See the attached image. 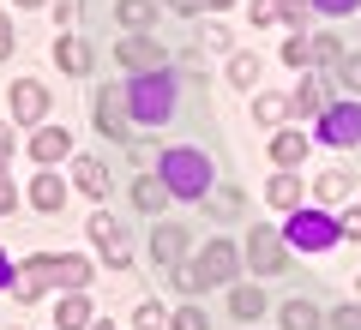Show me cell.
Masks as SVG:
<instances>
[{
	"label": "cell",
	"instance_id": "obj_1",
	"mask_svg": "<svg viewBox=\"0 0 361 330\" xmlns=\"http://www.w3.org/2000/svg\"><path fill=\"white\" fill-rule=\"evenodd\" d=\"M175 78L169 72H133V84H127V108H133V120H145V127H163L169 115H175Z\"/></svg>",
	"mask_w": 361,
	"mask_h": 330
},
{
	"label": "cell",
	"instance_id": "obj_2",
	"mask_svg": "<svg viewBox=\"0 0 361 330\" xmlns=\"http://www.w3.org/2000/svg\"><path fill=\"white\" fill-rule=\"evenodd\" d=\"M163 180H169V192L175 198H199L205 204V186H211V168H205V156L199 151H163Z\"/></svg>",
	"mask_w": 361,
	"mask_h": 330
},
{
	"label": "cell",
	"instance_id": "obj_3",
	"mask_svg": "<svg viewBox=\"0 0 361 330\" xmlns=\"http://www.w3.org/2000/svg\"><path fill=\"white\" fill-rule=\"evenodd\" d=\"M90 120H97V132L103 139H115V144H127L133 151V108H127V90H97L90 96Z\"/></svg>",
	"mask_w": 361,
	"mask_h": 330
},
{
	"label": "cell",
	"instance_id": "obj_4",
	"mask_svg": "<svg viewBox=\"0 0 361 330\" xmlns=\"http://www.w3.org/2000/svg\"><path fill=\"white\" fill-rule=\"evenodd\" d=\"M235 265H241V246L211 241L205 253H199V265H193V270H180V288H217V282H229V277H235Z\"/></svg>",
	"mask_w": 361,
	"mask_h": 330
},
{
	"label": "cell",
	"instance_id": "obj_5",
	"mask_svg": "<svg viewBox=\"0 0 361 330\" xmlns=\"http://www.w3.org/2000/svg\"><path fill=\"white\" fill-rule=\"evenodd\" d=\"M337 234H343V229H337L331 216H319V210H295V222H289V246H307V253L331 246Z\"/></svg>",
	"mask_w": 361,
	"mask_h": 330
},
{
	"label": "cell",
	"instance_id": "obj_6",
	"mask_svg": "<svg viewBox=\"0 0 361 330\" xmlns=\"http://www.w3.org/2000/svg\"><path fill=\"white\" fill-rule=\"evenodd\" d=\"M115 61L127 66V72H163V61H169V54L157 49V42L145 37V30H133V37L121 42V49H115Z\"/></svg>",
	"mask_w": 361,
	"mask_h": 330
},
{
	"label": "cell",
	"instance_id": "obj_7",
	"mask_svg": "<svg viewBox=\"0 0 361 330\" xmlns=\"http://www.w3.org/2000/svg\"><path fill=\"white\" fill-rule=\"evenodd\" d=\"M319 132H325V144H361V102H337V108H325Z\"/></svg>",
	"mask_w": 361,
	"mask_h": 330
},
{
	"label": "cell",
	"instance_id": "obj_8",
	"mask_svg": "<svg viewBox=\"0 0 361 330\" xmlns=\"http://www.w3.org/2000/svg\"><path fill=\"white\" fill-rule=\"evenodd\" d=\"M187 246H193V241H187V229H180V222H157V234H151L157 265H169V270H175L180 258H187Z\"/></svg>",
	"mask_w": 361,
	"mask_h": 330
},
{
	"label": "cell",
	"instance_id": "obj_9",
	"mask_svg": "<svg viewBox=\"0 0 361 330\" xmlns=\"http://www.w3.org/2000/svg\"><path fill=\"white\" fill-rule=\"evenodd\" d=\"M6 102H13V120H42V115H49V90H42L37 78H18Z\"/></svg>",
	"mask_w": 361,
	"mask_h": 330
},
{
	"label": "cell",
	"instance_id": "obj_10",
	"mask_svg": "<svg viewBox=\"0 0 361 330\" xmlns=\"http://www.w3.org/2000/svg\"><path fill=\"white\" fill-rule=\"evenodd\" d=\"M247 258H253V270H283V265H289V253H283V234L253 229V241H247Z\"/></svg>",
	"mask_w": 361,
	"mask_h": 330
},
{
	"label": "cell",
	"instance_id": "obj_11",
	"mask_svg": "<svg viewBox=\"0 0 361 330\" xmlns=\"http://www.w3.org/2000/svg\"><path fill=\"white\" fill-rule=\"evenodd\" d=\"M121 234H127V229H121V222H115V216H109V210H97V216H90V241H97V246H103V253H109V265H127V246H121Z\"/></svg>",
	"mask_w": 361,
	"mask_h": 330
},
{
	"label": "cell",
	"instance_id": "obj_12",
	"mask_svg": "<svg viewBox=\"0 0 361 330\" xmlns=\"http://www.w3.org/2000/svg\"><path fill=\"white\" fill-rule=\"evenodd\" d=\"M66 151H73V139H66V132H54V127H42L37 139H30V156H37L42 168H49V163H61Z\"/></svg>",
	"mask_w": 361,
	"mask_h": 330
},
{
	"label": "cell",
	"instance_id": "obj_13",
	"mask_svg": "<svg viewBox=\"0 0 361 330\" xmlns=\"http://www.w3.org/2000/svg\"><path fill=\"white\" fill-rule=\"evenodd\" d=\"M54 282V270H49V258H30L25 270H18V300H37L42 288Z\"/></svg>",
	"mask_w": 361,
	"mask_h": 330
},
{
	"label": "cell",
	"instance_id": "obj_14",
	"mask_svg": "<svg viewBox=\"0 0 361 330\" xmlns=\"http://www.w3.org/2000/svg\"><path fill=\"white\" fill-rule=\"evenodd\" d=\"M169 198H175V192H169V180H151V174H145L139 186H133V204H139V210H151V216L163 210Z\"/></svg>",
	"mask_w": 361,
	"mask_h": 330
},
{
	"label": "cell",
	"instance_id": "obj_15",
	"mask_svg": "<svg viewBox=\"0 0 361 330\" xmlns=\"http://www.w3.org/2000/svg\"><path fill=\"white\" fill-rule=\"evenodd\" d=\"M54 324H61V330H85V324H90V300L73 288V294L61 300V312H54Z\"/></svg>",
	"mask_w": 361,
	"mask_h": 330
},
{
	"label": "cell",
	"instance_id": "obj_16",
	"mask_svg": "<svg viewBox=\"0 0 361 330\" xmlns=\"http://www.w3.org/2000/svg\"><path fill=\"white\" fill-rule=\"evenodd\" d=\"M325 108V84L319 78H301V90L289 96V115H319Z\"/></svg>",
	"mask_w": 361,
	"mask_h": 330
},
{
	"label": "cell",
	"instance_id": "obj_17",
	"mask_svg": "<svg viewBox=\"0 0 361 330\" xmlns=\"http://www.w3.org/2000/svg\"><path fill=\"white\" fill-rule=\"evenodd\" d=\"M265 198H271V204H283V210H301V180L283 168V174H277V180L265 186Z\"/></svg>",
	"mask_w": 361,
	"mask_h": 330
},
{
	"label": "cell",
	"instance_id": "obj_18",
	"mask_svg": "<svg viewBox=\"0 0 361 330\" xmlns=\"http://www.w3.org/2000/svg\"><path fill=\"white\" fill-rule=\"evenodd\" d=\"M54 61H61L66 72H90V49H85L78 37H61V42H54Z\"/></svg>",
	"mask_w": 361,
	"mask_h": 330
},
{
	"label": "cell",
	"instance_id": "obj_19",
	"mask_svg": "<svg viewBox=\"0 0 361 330\" xmlns=\"http://www.w3.org/2000/svg\"><path fill=\"white\" fill-rule=\"evenodd\" d=\"M313 192H319L325 204H343V198H355V180H349L343 168H331V174H319V186H313Z\"/></svg>",
	"mask_w": 361,
	"mask_h": 330
},
{
	"label": "cell",
	"instance_id": "obj_20",
	"mask_svg": "<svg viewBox=\"0 0 361 330\" xmlns=\"http://www.w3.org/2000/svg\"><path fill=\"white\" fill-rule=\"evenodd\" d=\"M30 204H37V210H61L66 204V186L54 174H37V186H30Z\"/></svg>",
	"mask_w": 361,
	"mask_h": 330
},
{
	"label": "cell",
	"instance_id": "obj_21",
	"mask_svg": "<svg viewBox=\"0 0 361 330\" xmlns=\"http://www.w3.org/2000/svg\"><path fill=\"white\" fill-rule=\"evenodd\" d=\"M325 318H319V306L313 300H289L283 306V330H319Z\"/></svg>",
	"mask_w": 361,
	"mask_h": 330
},
{
	"label": "cell",
	"instance_id": "obj_22",
	"mask_svg": "<svg viewBox=\"0 0 361 330\" xmlns=\"http://www.w3.org/2000/svg\"><path fill=\"white\" fill-rule=\"evenodd\" d=\"M271 156H277L283 168H295L301 156H307V139H301V132H277V139H271Z\"/></svg>",
	"mask_w": 361,
	"mask_h": 330
},
{
	"label": "cell",
	"instance_id": "obj_23",
	"mask_svg": "<svg viewBox=\"0 0 361 330\" xmlns=\"http://www.w3.org/2000/svg\"><path fill=\"white\" fill-rule=\"evenodd\" d=\"M73 174H78V186H85L90 198H109V168H103V163H90V156H85Z\"/></svg>",
	"mask_w": 361,
	"mask_h": 330
},
{
	"label": "cell",
	"instance_id": "obj_24",
	"mask_svg": "<svg viewBox=\"0 0 361 330\" xmlns=\"http://www.w3.org/2000/svg\"><path fill=\"white\" fill-rule=\"evenodd\" d=\"M49 270H54V282H66V288H85V282H90L85 258H49Z\"/></svg>",
	"mask_w": 361,
	"mask_h": 330
},
{
	"label": "cell",
	"instance_id": "obj_25",
	"mask_svg": "<svg viewBox=\"0 0 361 330\" xmlns=\"http://www.w3.org/2000/svg\"><path fill=\"white\" fill-rule=\"evenodd\" d=\"M115 13H121V25H127V30H145V25H151V13H157V0H115Z\"/></svg>",
	"mask_w": 361,
	"mask_h": 330
},
{
	"label": "cell",
	"instance_id": "obj_26",
	"mask_svg": "<svg viewBox=\"0 0 361 330\" xmlns=\"http://www.w3.org/2000/svg\"><path fill=\"white\" fill-rule=\"evenodd\" d=\"M253 115H259V120H265V127H277V120H283V115H289V96H277V90H265V96H259V102H253Z\"/></svg>",
	"mask_w": 361,
	"mask_h": 330
},
{
	"label": "cell",
	"instance_id": "obj_27",
	"mask_svg": "<svg viewBox=\"0 0 361 330\" xmlns=\"http://www.w3.org/2000/svg\"><path fill=\"white\" fill-rule=\"evenodd\" d=\"M211 216L235 222V216H241V192H235V186H217V192H211Z\"/></svg>",
	"mask_w": 361,
	"mask_h": 330
},
{
	"label": "cell",
	"instance_id": "obj_28",
	"mask_svg": "<svg viewBox=\"0 0 361 330\" xmlns=\"http://www.w3.org/2000/svg\"><path fill=\"white\" fill-rule=\"evenodd\" d=\"M259 312H265V294H259V288H241V294H235V318H259Z\"/></svg>",
	"mask_w": 361,
	"mask_h": 330
},
{
	"label": "cell",
	"instance_id": "obj_29",
	"mask_svg": "<svg viewBox=\"0 0 361 330\" xmlns=\"http://www.w3.org/2000/svg\"><path fill=\"white\" fill-rule=\"evenodd\" d=\"M229 78H235V84H253V78H259V61H253V54H235V61H229Z\"/></svg>",
	"mask_w": 361,
	"mask_h": 330
},
{
	"label": "cell",
	"instance_id": "obj_30",
	"mask_svg": "<svg viewBox=\"0 0 361 330\" xmlns=\"http://www.w3.org/2000/svg\"><path fill=\"white\" fill-rule=\"evenodd\" d=\"M307 49H313V66H319V61H343V42H337V37H313Z\"/></svg>",
	"mask_w": 361,
	"mask_h": 330
},
{
	"label": "cell",
	"instance_id": "obj_31",
	"mask_svg": "<svg viewBox=\"0 0 361 330\" xmlns=\"http://www.w3.org/2000/svg\"><path fill=\"white\" fill-rule=\"evenodd\" d=\"M169 324H175V318H169L157 300H151V306H139V330H169Z\"/></svg>",
	"mask_w": 361,
	"mask_h": 330
},
{
	"label": "cell",
	"instance_id": "obj_32",
	"mask_svg": "<svg viewBox=\"0 0 361 330\" xmlns=\"http://www.w3.org/2000/svg\"><path fill=\"white\" fill-rule=\"evenodd\" d=\"M337 78H343L349 90H361V54H343V61H337Z\"/></svg>",
	"mask_w": 361,
	"mask_h": 330
},
{
	"label": "cell",
	"instance_id": "obj_33",
	"mask_svg": "<svg viewBox=\"0 0 361 330\" xmlns=\"http://www.w3.org/2000/svg\"><path fill=\"white\" fill-rule=\"evenodd\" d=\"M283 18V0H253V25H277Z\"/></svg>",
	"mask_w": 361,
	"mask_h": 330
},
{
	"label": "cell",
	"instance_id": "obj_34",
	"mask_svg": "<svg viewBox=\"0 0 361 330\" xmlns=\"http://www.w3.org/2000/svg\"><path fill=\"white\" fill-rule=\"evenodd\" d=\"M307 13H313V0H283V25H307Z\"/></svg>",
	"mask_w": 361,
	"mask_h": 330
},
{
	"label": "cell",
	"instance_id": "obj_35",
	"mask_svg": "<svg viewBox=\"0 0 361 330\" xmlns=\"http://www.w3.org/2000/svg\"><path fill=\"white\" fill-rule=\"evenodd\" d=\"M337 229H343V234H349V241H361V204H349V210H343V216H337Z\"/></svg>",
	"mask_w": 361,
	"mask_h": 330
},
{
	"label": "cell",
	"instance_id": "obj_36",
	"mask_svg": "<svg viewBox=\"0 0 361 330\" xmlns=\"http://www.w3.org/2000/svg\"><path fill=\"white\" fill-rule=\"evenodd\" d=\"M169 330H205V312H199V306H187V312H175V324Z\"/></svg>",
	"mask_w": 361,
	"mask_h": 330
},
{
	"label": "cell",
	"instance_id": "obj_37",
	"mask_svg": "<svg viewBox=\"0 0 361 330\" xmlns=\"http://www.w3.org/2000/svg\"><path fill=\"white\" fill-rule=\"evenodd\" d=\"M283 61H289V66H313V49H307V42L295 37V42H289V49H283Z\"/></svg>",
	"mask_w": 361,
	"mask_h": 330
},
{
	"label": "cell",
	"instance_id": "obj_38",
	"mask_svg": "<svg viewBox=\"0 0 361 330\" xmlns=\"http://www.w3.org/2000/svg\"><path fill=\"white\" fill-rule=\"evenodd\" d=\"M331 330H361V306H343V312H331Z\"/></svg>",
	"mask_w": 361,
	"mask_h": 330
},
{
	"label": "cell",
	"instance_id": "obj_39",
	"mask_svg": "<svg viewBox=\"0 0 361 330\" xmlns=\"http://www.w3.org/2000/svg\"><path fill=\"white\" fill-rule=\"evenodd\" d=\"M205 49H229V30H223V25H205Z\"/></svg>",
	"mask_w": 361,
	"mask_h": 330
},
{
	"label": "cell",
	"instance_id": "obj_40",
	"mask_svg": "<svg viewBox=\"0 0 361 330\" xmlns=\"http://www.w3.org/2000/svg\"><path fill=\"white\" fill-rule=\"evenodd\" d=\"M73 13H78V0H54V18H61V30L73 25Z\"/></svg>",
	"mask_w": 361,
	"mask_h": 330
},
{
	"label": "cell",
	"instance_id": "obj_41",
	"mask_svg": "<svg viewBox=\"0 0 361 330\" xmlns=\"http://www.w3.org/2000/svg\"><path fill=\"white\" fill-rule=\"evenodd\" d=\"M13 156V120H0V163Z\"/></svg>",
	"mask_w": 361,
	"mask_h": 330
},
{
	"label": "cell",
	"instance_id": "obj_42",
	"mask_svg": "<svg viewBox=\"0 0 361 330\" xmlns=\"http://www.w3.org/2000/svg\"><path fill=\"white\" fill-rule=\"evenodd\" d=\"M319 13H349V6H361V0H313Z\"/></svg>",
	"mask_w": 361,
	"mask_h": 330
},
{
	"label": "cell",
	"instance_id": "obj_43",
	"mask_svg": "<svg viewBox=\"0 0 361 330\" xmlns=\"http://www.w3.org/2000/svg\"><path fill=\"white\" fill-rule=\"evenodd\" d=\"M6 54H13V25L0 18V61H6Z\"/></svg>",
	"mask_w": 361,
	"mask_h": 330
},
{
	"label": "cell",
	"instance_id": "obj_44",
	"mask_svg": "<svg viewBox=\"0 0 361 330\" xmlns=\"http://www.w3.org/2000/svg\"><path fill=\"white\" fill-rule=\"evenodd\" d=\"M0 288H13V265H6V253H0Z\"/></svg>",
	"mask_w": 361,
	"mask_h": 330
},
{
	"label": "cell",
	"instance_id": "obj_45",
	"mask_svg": "<svg viewBox=\"0 0 361 330\" xmlns=\"http://www.w3.org/2000/svg\"><path fill=\"white\" fill-rule=\"evenodd\" d=\"M6 204H13V186H6V180H0V210H6Z\"/></svg>",
	"mask_w": 361,
	"mask_h": 330
},
{
	"label": "cell",
	"instance_id": "obj_46",
	"mask_svg": "<svg viewBox=\"0 0 361 330\" xmlns=\"http://www.w3.org/2000/svg\"><path fill=\"white\" fill-rule=\"evenodd\" d=\"M175 6H180V13H199V0H175Z\"/></svg>",
	"mask_w": 361,
	"mask_h": 330
},
{
	"label": "cell",
	"instance_id": "obj_47",
	"mask_svg": "<svg viewBox=\"0 0 361 330\" xmlns=\"http://www.w3.org/2000/svg\"><path fill=\"white\" fill-rule=\"evenodd\" d=\"M199 6H229V0H199Z\"/></svg>",
	"mask_w": 361,
	"mask_h": 330
},
{
	"label": "cell",
	"instance_id": "obj_48",
	"mask_svg": "<svg viewBox=\"0 0 361 330\" xmlns=\"http://www.w3.org/2000/svg\"><path fill=\"white\" fill-rule=\"evenodd\" d=\"M18 6H37V0H18Z\"/></svg>",
	"mask_w": 361,
	"mask_h": 330
},
{
	"label": "cell",
	"instance_id": "obj_49",
	"mask_svg": "<svg viewBox=\"0 0 361 330\" xmlns=\"http://www.w3.org/2000/svg\"><path fill=\"white\" fill-rule=\"evenodd\" d=\"M97 330H115V324H97Z\"/></svg>",
	"mask_w": 361,
	"mask_h": 330
}]
</instances>
